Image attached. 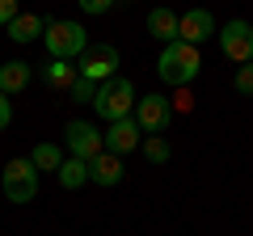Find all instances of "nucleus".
I'll use <instances>...</instances> for the list:
<instances>
[{
	"label": "nucleus",
	"instance_id": "nucleus-21",
	"mask_svg": "<svg viewBox=\"0 0 253 236\" xmlns=\"http://www.w3.org/2000/svg\"><path fill=\"white\" fill-rule=\"evenodd\" d=\"M17 17V0H0V26L9 30V21Z\"/></svg>",
	"mask_w": 253,
	"mask_h": 236
},
{
	"label": "nucleus",
	"instance_id": "nucleus-7",
	"mask_svg": "<svg viewBox=\"0 0 253 236\" xmlns=\"http://www.w3.org/2000/svg\"><path fill=\"white\" fill-rule=\"evenodd\" d=\"M63 139H68L72 156H81V160H93V156H101V152H106V135H101V131L93 127V122H68Z\"/></svg>",
	"mask_w": 253,
	"mask_h": 236
},
{
	"label": "nucleus",
	"instance_id": "nucleus-19",
	"mask_svg": "<svg viewBox=\"0 0 253 236\" xmlns=\"http://www.w3.org/2000/svg\"><path fill=\"white\" fill-rule=\"evenodd\" d=\"M232 89H236V93H245V97H253V64H241V68H236Z\"/></svg>",
	"mask_w": 253,
	"mask_h": 236
},
{
	"label": "nucleus",
	"instance_id": "nucleus-18",
	"mask_svg": "<svg viewBox=\"0 0 253 236\" xmlns=\"http://www.w3.org/2000/svg\"><path fill=\"white\" fill-rule=\"evenodd\" d=\"M144 156H148V160H152V164H165V160H169V144H165L161 135L144 139Z\"/></svg>",
	"mask_w": 253,
	"mask_h": 236
},
{
	"label": "nucleus",
	"instance_id": "nucleus-8",
	"mask_svg": "<svg viewBox=\"0 0 253 236\" xmlns=\"http://www.w3.org/2000/svg\"><path fill=\"white\" fill-rule=\"evenodd\" d=\"M169 118H173V101L161 97V93H144V97L135 101V122L144 131H152V135L169 127Z\"/></svg>",
	"mask_w": 253,
	"mask_h": 236
},
{
	"label": "nucleus",
	"instance_id": "nucleus-11",
	"mask_svg": "<svg viewBox=\"0 0 253 236\" xmlns=\"http://www.w3.org/2000/svg\"><path fill=\"white\" fill-rule=\"evenodd\" d=\"M148 34H152V38H161L165 46H169V42H177V38H181V17H177L173 9H165V4H156V9L148 13Z\"/></svg>",
	"mask_w": 253,
	"mask_h": 236
},
{
	"label": "nucleus",
	"instance_id": "nucleus-1",
	"mask_svg": "<svg viewBox=\"0 0 253 236\" xmlns=\"http://www.w3.org/2000/svg\"><path fill=\"white\" fill-rule=\"evenodd\" d=\"M156 72H161V80L165 84H173V89H186L194 76L203 72V55H199V46H190V42H169L161 51V59H156Z\"/></svg>",
	"mask_w": 253,
	"mask_h": 236
},
{
	"label": "nucleus",
	"instance_id": "nucleus-6",
	"mask_svg": "<svg viewBox=\"0 0 253 236\" xmlns=\"http://www.w3.org/2000/svg\"><path fill=\"white\" fill-rule=\"evenodd\" d=\"M215 38H219V51L232 64H253V26L249 21H228Z\"/></svg>",
	"mask_w": 253,
	"mask_h": 236
},
{
	"label": "nucleus",
	"instance_id": "nucleus-2",
	"mask_svg": "<svg viewBox=\"0 0 253 236\" xmlns=\"http://www.w3.org/2000/svg\"><path fill=\"white\" fill-rule=\"evenodd\" d=\"M135 84L126 76H114V80H101L97 97H93V110H97L106 122H118V118H131L135 114Z\"/></svg>",
	"mask_w": 253,
	"mask_h": 236
},
{
	"label": "nucleus",
	"instance_id": "nucleus-16",
	"mask_svg": "<svg viewBox=\"0 0 253 236\" xmlns=\"http://www.w3.org/2000/svg\"><path fill=\"white\" fill-rule=\"evenodd\" d=\"M55 177H59L63 190H81V186L89 182V160H81V156H68V160L59 164V173H55Z\"/></svg>",
	"mask_w": 253,
	"mask_h": 236
},
{
	"label": "nucleus",
	"instance_id": "nucleus-9",
	"mask_svg": "<svg viewBox=\"0 0 253 236\" xmlns=\"http://www.w3.org/2000/svg\"><path fill=\"white\" fill-rule=\"evenodd\" d=\"M139 135H144V127L135 122V114H131V118H118V122H110V131H106V152H114V156L135 152Z\"/></svg>",
	"mask_w": 253,
	"mask_h": 236
},
{
	"label": "nucleus",
	"instance_id": "nucleus-10",
	"mask_svg": "<svg viewBox=\"0 0 253 236\" xmlns=\"http://www.w3.org/2000/svg\"><path fill=\"white\" fill-rule=\"evenodd\" d=\"M211 34H215V17H211L207 9H186L181 13V42L199 46V42H207Z\"/></svg>",
	"mask_w": 253,
	"mask_h": 236
},
{
	"label": "nucleus",
	"instance_id": "nucleus-23",
	"mask_svg": "<svg viewBox=\"0 0 253 236\" xmlns=\"http://www.w3.org/2000/svg\"><path fill=\"white\" fill-rule=\"evenodd\" d=\"M110 4H114V0H81V9H84V13H106Z\"/></svg>",
	"mask_w": 253,
	"mask_h": 236
},
{
	"label": "nucleus",
	"instance_id": "nucleus-15",
	"mask_svg": "<svg viewBox=\"0 0 253 236\" xmlns=\"http://www.w3.org/2000/svg\"><path fill=\"white\" fill-rule=\"evenodd\" d=\"M30 76H34V68L21 64V59L4 64V68H0V93H9V97H13V93H21V89L30 84Z\"/></svg>",
	"mask_w": 253,
	"mask_h": 236
},
{
	"label": "nucleus",
	"instance_id": "nucleus-22",
	"mask_svg": "<svg viewBox=\"0 0 253 236\" xmlns=\"http://www.w3.org/2000/svg\"><path fill=\"white\" fill-rule=\"evenodd\" d=\"M13 122V101H9V93H0V131Z\"/></svg>",
	"mask_w": 253,
	"mask_h": 236
},
{
	"label": "nucleus",
	"instance_id": "nucleus-17",
	"mask_svg": "<svg viewBox=\"0 0 253 236\" xmlns=\"http://www.w3.org/2000/svg\"><path fill=\"white\" fill-rule=\"evenodd\" d=\"M30 160H34V169H42V173H59L63 156H59V148H55V144H38Z\"/></svg>",
	"mask_w": 253,
	"mask_h": 236
},
{
	"label": "nucleus",
	"instance_id": "nucleus-3",
	"mask_svg": "<svg viewBox=\"0 0 253 236\" xmlns=\"http://www.w3.org/2000/svg\"><path fill=\"white\" fill-rule=\"evenodd\" d=\"M46 51H51V59H81L84 51H89V34H84V26H76V21H51L42 34Z\"/></svg>",
	"mask_w": 253,
	"mask_h": 236
},
{
	"label": "nucleus",
	"instance_id": "nucleus-12",
	"mask_svg": "<svg viewBox=\"0 0 253 236\" xmlns=\"http://www.w3.org/2000/svg\"><path fill=\"white\" fill-rule=\"evenodd\" d=\"M89 182H97V186H118V182H123V160H118L114 152L93 156V160H89Z\"/></svg>",
	"mask_w": 253,
	"mask_h": 236
},
{
	"label": "nucleus",
	"instance_id": "nucleus-4",
	"mask_svg": "<svg viewBox=\"0 0 253 236\" xmlns=\"http://www.w3.org/2000/svg\"><path fill=\"white\" fill-rule=\"evenodd\" d=\"M0 182H4V194H9V202H34L38 194V169L34 160H9L4 164V173H0Z\"/></svg>",
	"mask_w": 253,
	"mask_h": 236
},
{
	"label": "nucleus",
	"instance_id": "nucleus-5",
	"mask_svg": "<svg viewBox=\"0 0 253 236\" xmlns=\"http://www.w3.org/2000/svg\"><path fill=\"white\" fill-rule=\"evenodd\" d=\"M76 68H81V76H89V80H114L118 76V46L110 42H93L89 51L76 59Z\"/></svg>",
	"mask_w": 253,
	"mask_h": 236
},
{
	"label": "nucleus",
	"instance_id": "nucleus-20",
	"mask_svg": "<svg viewBox=\"0 0 253 236\" xmlns=\"http://www.w3.org/2000/svg\"><path fill=\"white\" fill-rule=\"evenodd\" d=\"M97 89H101L97 80H89V76H81V80L72 84V97H76V101H93V97H97Z\"/></svg>",
	"mask_w": 253,
	"mask_h": 236
},
{
	"label": "nucleus",
	"instance_id": "nucleus-13",
	"mask_svg": "<svg viewBox=\"0 0 253 236\" xmlns=\"http://www.w3.org/2000/svg\"><path fill=\"white\" fill-rule=\"evenodd\" d=\"M46 26H51V21H42L38 13H17V17L9 21V38L13 42H34L38 34H46Z\"/></svg>",
	"mask_w": 253,
	"mask_h": 236
},
{
	"label": "nucleus",
	"instance_id": "nucleus-24",
	"mask_svg": "<svg viewBox=\"0 0 253 236\" xmlns=\"http://www.w3.org/2000/svg\"><path fill=\"white\" fill-rule=\"evenodd\" d=\"M190 101H194V97H190L186 89H177V110H190Z\"/></svg>",
	"mask_w": 253,
	"mask_h": 236
},
{
	"label": "nucleus",
	"instance_id": "nucleus-14",
	"mask_svg": "<svg viewBox=\"0 0 253 236\" xmlns=\"http://www.w3.org/2000/svg\"><path fill=\"white\" fill-rule=\"evenodd\" d=\"M42 80L51 84V89H72V84L81 80V68H76L72 59H51V64L42 68Z\"/></svg>",
	"mask_w": 253,
	"mask_h": 236
}]
</instances>
